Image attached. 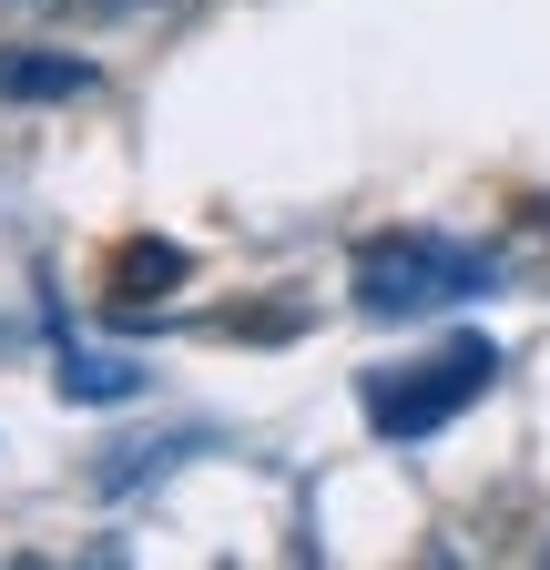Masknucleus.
<instances>
[{"label": "nucleus", "instance_id": "f257e3e1", "mask_svg": "<svg viewBox=\"0 0 550 570\" xmlns=\"http://www.w3.org/2000/svg\"><path fill=\"white\" fill-rule=\"evenodd\" d=\"M490 285H500V255L449 245V235H377V245H357V306L367 316H439L459 296H490Z\"/></svg>", "mask_w": 550, "mask_h": 570}, {"label": "nucleus", "instance_id": "f03ea898", "mask_svg": "<svg viewBox=\"0 0 550 570\" xmlns=\"http://www.w3.org/2000/svg\"><path fill=\"white\" fill-rule=\"evenodd\" d=\"M490 377H500V346L459 336L449 356H429V367H397V377H367L357 397H367V428H377V439H429V428H449Z\"/></svg>", "mask_w": 550, "mask_h": 570}, {"label": "nucleus", "instance_id": "7ed1b4c3", "mask_svg": "<svg viewBox=\"0 0 550 570\" xmlns=\"http://www.w3.org/2000/svg\"><path fill=\"white\" fill-rule=\"evenodd\" d=\"M92 82L102 71L72 51H0V102H82Z\"/></svg>", "mask_w": 550, "mask_h": 570}, {"label": "nucleus", "instance_id": "20e7f679", "mask_svg": "<svg viewBox=\"0 0 550 570\" xmlns=\"http://www.w3.org/2000/svg\"><path fill=\"white\" fill-rule=\"evenodd\" d=\"M61 397L72 407H122V397H144V367L112 346H61Z\"/></svg>", "mask_w": 550, "mask_h": 570}]
</instances>
